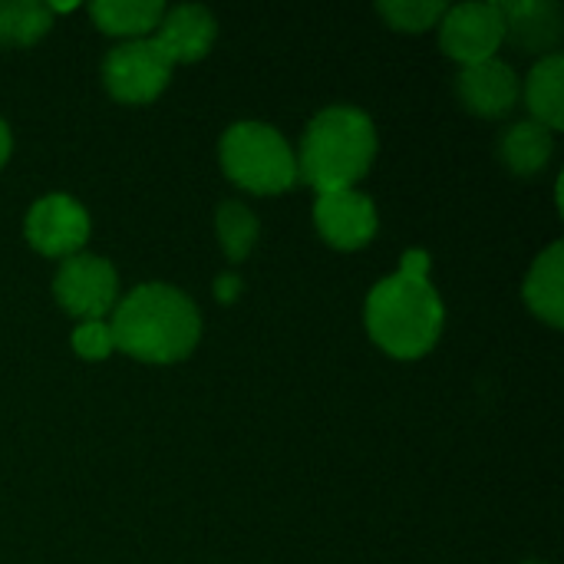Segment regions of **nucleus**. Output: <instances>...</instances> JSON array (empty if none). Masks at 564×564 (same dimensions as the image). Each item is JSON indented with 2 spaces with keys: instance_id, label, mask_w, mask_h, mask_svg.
Returning <instances> with one entry per match:
<instances>
[{
  "instance_id": "nucleus-12",
  "label": "nucleus",
  "mask_w": 564,
  "mask_h": 564,
  "mask_svg": "<svg viewBox=\"0 0 564 564\" xmlns=\"http://www.w3.org/2000/svg\"><path fill=\"white\" fill-rule=\"evenodd\" d=\"M506 43L525 53H555L562 36V10L552 0H502Z\"/></svg>"
},
{
  "instance_id": "nucleus-19",
  "label": "nucleus",
  "mask_w": 564,
  "mask_h": 564,
  "mask_svg": "<svg viewBox=\"0 0 564 564\" xmlns=\"http://www.w3.org/2000/svg\"><path fill=\"white\" fill-rule=\"evenodd\" d=\"M377 13L400 33H426L430 26H440L446 3L443 0H383L377 3Z\"/></svg>"
},
{
  "instance_id": "nucleus-16",
  "label": "nucleus",
  "mask_w": 564,
  "mask_h": 564,
  "mask_svg": "<svg viewBox=\"0 0 564 564\" xmlns=\"http://www.w3.org/2000/svg\"><path fill=\"white\" fill-rule=\"evenodd\" d=\"M552 149H555V135L532 119L509 126L499 139V159L512 175L542 172L552 159Z\"/></svg>"
},
{
  "instance_id": "nucleus-5",
  "label": "nucleus",
  "mask_w": 564,
  "mask_h": 564,
  "mask_svg": "<svg viewBox=\"0 0 564 564\" xmlns=\"http://www.w3.org/2000/svg\"><path fill=\"white\" fill-rule=\"evenodd\" d=\"M172 79V63L152 36L126 40L102 59V83L112 99L126 106H145L162 96Z\"/></svg>"
},
{
  "instance_id": "nucleus-8",
  "label": "nucleus",
  "mask_w": 564,
  "mask_h": 564,
  "mask_svg": "<svg viewBox=\"0 0 564 564\" xmlns=\"http://www.w3.org/2000/svg\"><path fill=\"white\" fill-rule=\"evenodd\" d=\"M23 231L33 251L66 261L83 251V245L89 241L93 221H89V212L76 198L53 192L30 205Z\"/></svg>"
},
{
  "instance_id": "nucleus-6",
  "label": "nucleus",
  "mask_w": 564,
  "mask_h": 564,
  "mask_svg": "<svg viewBox=\"0 0 564 564\" xmlns=\"http://www.w3.org/2000/svg\"><path fill=\"white\" fill-rule=\"evenodd\" d=\"M53 297L79 324L102 321L119 304V274L106 258L79 251L59 264L53 278Z\"/></svg>"
},
{
  "instance_id": "nucleus-3",
  "label": "nucleus",
  "mask_w": 564,
  "mask_h": 564,
  "mask_svg": "<svg viewBox=\"0 0 564 564\" xmlns=\"http://www.w3.org/2000/svg\"><path fill=\"white\" fill-rule=\"evenodd\" d=\"M373 155V119L357 106H327L307 122L297 155V178L314 185L317 195L354 188L370 172Z\"/></svg>"
},
{
  "instance_id": "nucleus-4",
  "label": "nucleus",
  "mask_w": 564,
  "mask_h": 564,
  "mask_svg": "<svg viewBox=\"0 0 564 564\" xmlns=\"http://www.w3.org/2000/svg\"><path fill=\"white\" fill-rule=\"evenodd\" d=\"M218 155L225 175L254 195H281L297 182V155L268 122H235L221 135Z\"/></svg>"
},
{
  "instance_id": "nucleus-23",
  "label": "nucleus",
  "mask_w": 564,
  "mask_h": 564,
  "mask_svg": "<svg viewBox=\"0 0 564 564\" xmlns=\"http://www.w3.org/2000/svg\"><path fill=\"white\" fill-rule=\"evenodd\" d=\"M525 564H542V562H525Z\"/></svg>"
},
{
  "instance_id": "nucleus-22",
  "label": "nucleus",
  "mask_w": 564,
  "mask_h": 564,
  "mask_svg": "<svg viewBox=\"0 0 564 564\" xmlns=\"http://www.w3.org/2000/svg\"><path fill=\"white\" fill-rule=\"evenodd\" d=\"M10 152H13V132H10V126L0 119V169H3V162L10 159Z\"/></svg>"
},
{
  "instance_id": "nucleus-18",
  "label": "nucleus",
  "mask_w": 564,
  "mask_h": 564,
  "mask_svg": "<svg viewBox=\"0 0 564 564\" xmlns=\"http://www.w3.org/2000/svg\"><path fill=\"white\" fill-rule=\"evenodd\" d=\"M215 235L221 251L228 254V261H245L261 235V225L254 218V212L241 202H221L215 208Z\"/></svg>"
},
{
  "instance_id": "nucleus-17",
  "label": "nucleus",
  "mask_w": 564,
  "mask_h": 564,
  "mask_svg": "<svg viewBox=\"0 0 564 564\" xmlns=\"http://www.w3.org/2000/svg\"><path fill=\"white\" fill-rule=\"evenodd\" d=\"M53 26L50 3L40 0H0V43L30 46Z\"/></svg>"
},
{
  "instance_id": "nucleus-1",
  "label": "nucleus",
  "mask_w": 564,
  "mask_h": 564,
  "mask_svg": "<svg viewBox=\"0 0 564 564\" xmlns=\"http://www.w3.org/2000/svg\"><path fill=\"white\" fill-rule=\"evenodd\" d=\"M109 330L116 350L142 364H178L198 347L202 314L185 291L152 281L119 297Z\"/></svg>"
},
{
  "instance_id": "nucleus-11",
  "label": "nucleus",
  "mask_w": 564,
  "mask_h": 564,
  "mask_svg": "<svg viewBox=\"0 0 564 564\" xmlns=\"http://www.w3.org/2000/svg\"><path fill=\"white\" fill-rule=\"evenodd\" d=\"M456 89L469 112L499 119V116L512 112V106L519 99V76L506 59L492 56V59L463 66V73L456 76Z\"/></svg>"
},
{
  "instance_id": "nucleus-14",
  "label": "nucleus",
  "mask_w": 564,
  "mask_h": 564,
  "mask_svg": "<svg viewBox=\"0 0 564 564\" xmlns=\"http://www.w3.org/2000/svg\"><path fill=\"white\" fill-rule=\"evenodd\" d=\"M525 102L532 109V122L545 126L549 132L564 129V53L539 56L525 79Z\"/></svg>"
},
{
  "instance_id": "nucleus-10",
  "label": "nucleus",
  "mask_w": 564,
  "mask_h": 564,
  "mask_svg": "<svg viewBox=\"0 0 564 564\" xmlns=\"http://www.w3.org/2000/svg\"><path fill=\"white\" fill-rule=\"evenodd\" d=\"M215 36H218V23L212 10L202 3H178L165 10L152 33V40L159 43V50L169 56L172 66L208 56V50L215 46Z\"/></svg>"
},
{
  "instance_id": "nucleus-15",
  "label": "nucleus",
  "mask_w": 564,
  "mask_h": 564,
  "mask_svg": "<svg viewBox=\"0 0 564 564\" xmlns=\"http://www.w3.org/2000/svg\"><path fill=\"white\" fill-rule=\"evenodd\" d=\"M165 10L169 7L162 0H96L89 7V17L109 36L145 40V36L155 33Z\"/></svg>"
},
{
  "instance_id": "nucleus-20",
  "label": "nucleus",
  "mask_w": 564,
  "mask_h": 564,
  "mask_svg": "<svg viewBox=\"0 0 564 564\" xmlns=\"http://www.w3.org/2000/svg\"><path fill=\"white\" fill-rule=\"evenodd\" d=\"M73 350L83 360H106L116 350L109 321H83V324H76V330H73Z\"/></svg>"
},
{
  "instance_id": "nucleus-21",
  "label": "nucleus",
  "mask_w": 564,
  "mask_h": 564,
  "mask_svg": "<svg viewBox=\"0 0 564 564\" xmlns=\"http://www.w3.org/2000/svg\"><path fill=\"white\" fill-rule=\"evenodd\" d=\"M238 288H241V281H238L235 274H221V278L215 281V297L228 304V301L238 297Z\"/></svg>"
},
{
  "instance_id": "nucleus-9",
  "label": "nucleus",
  "mask_w": 564,
  "mask_h": 564,
  "mask_svg": "<svg viewBox=\"0 0 564 564\" xmlns=\"http://www.w3.org/2000/svg\"><path fill=\"white\" fill-rule=\"evenodd\" d=\"M314 225L327 245L340 251H357L377 235V205L357 188L324 192L314 205Z\"/></svg>"
},
{
  "instance_id": "nucleus-2",
  "label": "nucleus",
  "mask_w": 564,
  "mask_h": 564,
  "mask_svg": "<svg viewBox=\"0 0 564 564\" xmlns=\"http://www.w3.org/2000/svg\"><path fill=\"white\" fill-rule=\"evenodd\" d=\"M364 317L380 350L397 360H416L436 347L446 324V307L430 278L397 271L373 284Z\"/></svg>"
},
{
  "instance_id": "nucleus-13",
  "label": "nucleus",
  "mask_w": 564,
  "mask_h": 564,
  "mask_svg": "<svg viewBox=\"0 0 564 564\" xmlns=\"http://www.w3.org/2000/svg\"><path fill=\"white\" fill-rule=\"evenodd\" d=\"M525 304L535 317H542L552 327L564 324V245L552 241L532 264L525 284H522Z\"/></svg>"
},
{
  "instance_id": "nucleus-7",
  "label": "nucleus",
  "mask_w": 564,
  "mask_h": 564,
  "mask_svg": "<svg viewBox=\"0 0 564 564\" xmlns=\"http://www.w3.org/2000/svg\"><path fill=\"white\" fill-rule=\"evenodd\" d=\"M506 43L502 3H459L446 7L440 20V46L463 66L492 59Z\"/></svg>"
}]
</instances>
